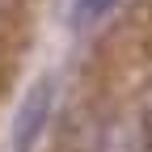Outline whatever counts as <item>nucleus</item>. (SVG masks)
<instances>
[{"label": "nucleus", "mask_w": 152, "mask_h": 152, "mask_svg": "<svg viewBox=\"0 0 152 152\" xmlns=\"http://www.w3.org/2000/svg\"><path fill=\"white\" fill-rule=\"evenodd\" d=\"M110 4H114V0H76V21H89V17L97 21Z\"/></svg>", "instance_id": "nucleus-3"}, {"label": "nucleus", "mask_w": 152, "mask_h": 152, "mask_svg": "<svg viewBox=\"0 0 152 152\" xmlns=\"http://www.w3.org/2000/svg\"><path fill=\"white\" fill-rule=\"evenodd\" d=\"M47 106H51V85L38 80L34 93H30V106H21V114H17V135H13L17 152H30V144L38 140V131L47 123Z\"/></svg>", "instance_id": "nucleus-2"}, {"label": "nucleus", "mask_w": 152, "mask_h": 152, "mask_svg": "<svg viewBox=\"0 0 152 152\" xmlns=\"http://www.w3.org/2000/svg\"><path fill=\"white\" fill-rule=\"evenodd\" d=\"M97 152H152V123L140 110H123L97 135Z\"/></svg>", "instance_id": "nucleus-1"}]
</instances>
